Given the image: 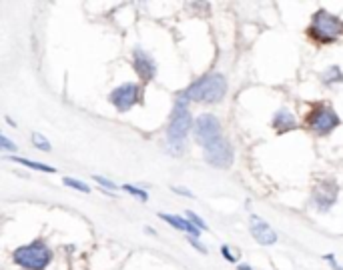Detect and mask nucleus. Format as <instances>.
I'll return each mask as SVG.
<instances>
[{
    "label": "nucleus",
    "instance_id": "obj_1",
    "mask_svg": "<svg viewBox=\"0 0 343 270\" xmlns=\"http://www.w3.org/2000/svg\"><path fill=\"white\" fill-rule=\"evenodd\" d=\"M191 126H193V118H191V112H189V98L185 94H181L177 98L171 122H169V128H167V140H169L173 154L183 152V144L189 136Z\"/></svg>",
    "mask_w": 343,
    "mask_h": 270
},
{
    "label": "nucleus",
    "instance_id": "obj_2",
    "mask_svg": "<svg viewBox=\"0 0 343 270\" xmlns=\"http://www.w3.org/2000/svg\"><path fill=\"white\" fill-rule=\"evenodd\" d=\"M189 100L195 102H205V104H215L225 98L227 94V80L223 74H205L203 78L195 80L185 92Z\"/></svg>",
    "mask_w": 343,
    "mask_h": 270
},
{
    "label": "nucleus",
    "instance_id": "obj_3",
    "mask_svg": "<svg viewBox=\"0 0 343 270\" xmlns=\"http://www.w3.org/2000/svg\"><path fill=\"white\" fill-rule=\"evenodd\" d=\"M309 36L321 44H331L343 36V20L327 10H317L309 24Z\"/></svg>",
    "mask_w": 343,
    "mask_h": 270
},
{
    "label": "nucleus",
    "instance_id": "obj_4",
    "mask_svg": "<svg viewBox=\"0 0 343 270\" xmlns=\"http://www.w3.org/2000/svg\"><path fill=\"white\" fill-rule=\"evenodd\" d=\"M14 262L24 270H45L49 266L53 252L42 240H34L26 246H20L14 250Z\"/></svg>",
    "mask_w": 343,
    "mask_h": 270
},
{
    "label": "nucleus",
    "instance_id": "obj_5",
    "mask_svg": "<svg viewBox=\"0 0 343 270\" xmlns=\"http://www.w3.org/2000/svg\"><path fill=\"white\" fill-rule=\"evenodd\" d=\"M195 140L205 148L213 142H217L221 136V122L217 120V116L213 114H201L197 120H195Z\"/></svg>",
    "mask_w": 343,
    "mask_h": 270
},
{
    "label": "nucleus",
    "instance_id": "obj_6",
    "mask_svg": "<svg viewBox=\"0 0 343 270\" xmlns=\"http://www.w3.org/2000/svg\"><path fill=\"white\" fill-rule=\"evenodd\" d=\"M109 100L118 112H126L137 102H141V86L135 84V82H124V84L116 86L111 92Z\"/></svg>",
    "mask_w": 343,
    "mask_h": 270
},
{
    "label": "nucleus",
    "instance_id": "obj_7",
    "mask_svg": "<svg viewBox=\"0 0 343 270\" xmlns=\"http://www.w3.org/2000/svg\"><path fill=\"white\" fill-rule=\"evenodd\" d=\"M307 126L313 132L325 136V134H329L331 130H335L339 126V116L331 108H315L307 118Z\"/></svg>",
    "mask_w": 343,
    "mask_h": 270
},
{
    "label": "nucleus",
    "instance_id": "obj_8",
    "mask_svg": "<svg viewBox=\"0 0 343 270\" xmlns=\"http://www.w3.org/2000/svg\"><path fill=\"white\" fill-rule=\"evenodd\" d=\"M205 150V160L207 164L215 166V168H229L233 164V146L229 144L225 138H219L217 142L209 144L203 148Z\"/></svg>",
    "mask_w": 343,
    "mask_h": 270
},
{
    "label": "nucleus",
    "instance_id": "obj_9",
    "mask_svg": "<svg viewBox=\"0 0 343 270\" xmlns=\"http://www.w3.org/2000/svg\"><path fill=\"white\" fill-rule=\"evenodd\" d=\"M337 194H339V190H337V184L333 180L319 182L315 186V190H313V204H315V208L319 212H327L335 204Z\"/></svg>",
    "mask_w": 343,
    "mask_h": 270
},
{
    "label": "nucleus",
    "instance_id": "obj_10",
    "mask_svg": "<svg viewBox=\"0 0 343 270\" xmlns=\"http://www.w3.org/2000/svg\"><path fill=\"white\" fill-rule=\"evenodd\" d=\"M133 66H135V72L147 82V80H153L155 74H157V64L155 60L151 58V54L145 52L143 48H135L133 52Z\"/></svg>",
    "mask_w": 343,
    "mask_h": 270
},
{
    "label": "nucleus",
    "instance_id": "obj_11",
    "mask_svg": "<svg viewBox=\"0 0 343 270\" xmlns=\"http://www.w3.org/2000/svg\"><path fill=\"white\" fill-rule=\"evenodd\" d=\"M251 234H253V238H255L259 244H263V246H269V244H275V242H277L275 230H273L263 218H259V216H251Z\"/></svg>",
    "mask_w": 343,
    "mask_h": 270
},
{
    "label": "nucleus",
    "instance_id": "obj_12",
    "mask_svg": "<svg viewBox=\"0 0 343 270\" xmlns=\"http://www.w3.org/2000/svg\"><path fill=\"white\" fill-rule=\"evenodd\" d=\"M165 222H169L173 228H177V230H183V232H187L189 236H193V238H199V234L203 232V230H199L189 218H183V216H177V214H159Z\"/></svg>",
    "mask_w": 343,
    "mask_h": 270
},
{
    "label": "nucleus",
    "instance_id": "obj_13",
    "mask_svg": "<svg viewBox=\"0 0 343 270\" xmlns=\"http://www.w3.org/2000/svg\"><path fill=\"white\" fill-rule=\"evenodd\" d=\"M297 126V120L293 116V112H289L287 108H281L275 112L273 116V128L279 130V132H287V130H293Z\"/></svg>",
    "mask_w": 343,
    "mask_h": 270
},
{
    "label": "nucleus",
    "instance_id": "obj_14",
    "mask_svg": "<svg viewBox=\"0 0 343 270\" xmlns=\"http://www.w3.org/2000/svg\"><path fill=\"white\" fill-rule=\"evenodd\" d=\"M323 82L327 84V86H331V84H337V82H343V72L339 66H329L325 72H323Z\"/></svg>",
    "mask_w": 343,
    "mask_h": 270
},
{
    "label": "nucleus",
    "instance_id": "obj_15",
    "mask_svg": "<svg viewBox=\"0 0 343 270\" xmlns=\"http://www.w3.org/2000/svg\"><path fill=\"white\" fill-rule=\"evenodd\" d=\"M12 162H18V164H24L32 170H42V172H57L55 166H49V164H40V162H34V160H28V158H20V156H12L10 158Z\"/></svg>",
    "mask_w": 343,
    "mask_h": 270
},
{
    "label": "nucleus",
    "instance_id": "obj_16",
    "mask_svg": "<svg viewBox=\"0 0 343 270\" xmlns=\"http://www.w3.org/2000/svg\"><path fill=\"white\" fill-rule=\"evenodd\" d=\"M32 144L38 148V150H42V152H51V142L42 136V134H38V132H32Z\"/></svg>",
    "mask_w": 343,
    "mask_h": 270
},
{
    "label": "nucleus",
    "instance_id": "obj_17",
    "mask_svg": "<svg viewBox=\"0 0 343 270\" xmlns=\"http://www.w3.org/2000/svg\"><path fill=\"white\" fill-rule=\"evenodd\" d=\"M62 182H64L66 186H70V188H76V190L84 192V194H89V192H91L89 184H87V182H82V180H76V178H70V176H66V178H62Z\"/></svg>",
    "mask_w": 343,
    "mask_h": 270
},
{
    "label": "nucleus",
    "instance_id": "obj_18",
    "mask_svg": "<svg viewBox=\"0 0 343 270\" xmlns=\"http://www.w3.org/2000/svg\"><path fill=\"white\" fill-rule=\"evenodd\" d=\"M122 190H126L128 194L137 196V198H139V200H143V202H147V200H149V194H147L145 190H141V188L133 186V184H124V186H122Z\"/></svg>",
    "mask_w": 343,
    "mask_h": 270
},
{
    "label": "nucleus",
    "instance_id": "obj_19",
    "mask_svg": "<svg viewBox=\"0 0 343 270\" xmlns=\"http://www.w3.org/2000/svg\"><path fill=\"white\" fill-rule=\"evenodd\" d=\"M187 218H189V220H191V222H193L199 230H207V224L203 222V218H201V216H197L195 212H191V210H189V212H187Z\"/></svg>",
    "mask_w": 343,
    "mask_h": 270
},
{
    "label": "nucleus",
    "instance_id": "obj_20",
    "mask_svg": "<svg viewBox=\"0 0 343 270\" xmlns=\"http://www.w3.org/2000/svg\"><path fill=\"white\" fill-rule=\"evenodd\" d=\"M221 254H223V258H227L229 262H237V256L233 254L231 246H227V244H223V246H221Z\"/></svg>",
    "mask_w": 343,
    "mask_h": 270
},
{
    "label": "nucleus",
    "instance_id": "obj_21",
    "mask_svg": "<svg viewBox=\"0 0 343 270\" xmlns=\"http://www.w3.org/2000/svg\"><path fill=\"white\" fill-rule=\"evenodd\" d=\"M95 180H97L101 186H105V188H114L113 180H109V178H105V176H101V174H95Z\"/></svg>",
    "mask_w": 343,
    "mask_h": 270
},
{
    "label": "nucleus",
    "instance_id": "obj_22",
    "mask_svg": "<svg viewBox=\"0 0 343 270\" xmlns=\"http://www.w3.org/2000/svg\"><path fill=\"white\" fill-rule=\"evenodd\" d=\"M0 146H2L4 150H16V144H12V142H10V140H8L4 134L0 136Z\"/></svg>",
    "mask_w": 343,
    "mask_h": 270
},
{
    "label": "nucleus",
    "instance_id": "obj_23",
    "mask_svg": "<svg viewBox=\"0 0 343 270\" xmlns=\"http://www.w3.org/2000/svg\"><path fill=\"white\" fill-rule=\"evenodd\" d=\"M189 244H191V246H195V248H197L199 252H203V254L207 252V248H205V246H203V244H201L197 238H193V236H189Z\"/></svg>",
    "mask_w": 343,
    "mask_h": 270
},
{
    "label": "nucleus",
    "instance_id": "obj_24",
    "mask_svg": "<svg viewBox=\"0 0 343 270\" xmlns=\"http://www.w3.org/2000/svg\"><path fill=\"white\" fill-rule=\"evenodd\" d=\"M173 192H175V194H181V196H187V198H193V192H189L187 188H181V186H175Z\"/></svg>",
    "mask_w": 343,
    "mask_h": 270
},
{
    "label": "nucleus",
    "instance_id": "obj_25",
    "mask_svg": "<svg viewBox=\"0 0 343 270\" xmlns=\"http://www.w3.org/2000/svg\"><path fill=\"white\" fill-rule=\"evenodd\" d=\"M331 266H333V270H343V266H339L335 260H331Z\"/></svg>",
    "mask_w": 343,
    "mask_h": 270
},
{
    "label": "nucleus",
    "instance_id": "obj_26",
    "mask_svg": "<svg viewBox=\"0 0 343 270\" xmlns=\"http://www.w3.org/2000/svg\"><path fill=\"white\" fill-rule=\"evenodd\" d=\"M239 270H253L249 264H239Z\"/></svg>",
    "mask_w": 343,
    "mask_h": 270
}]
</instances>
